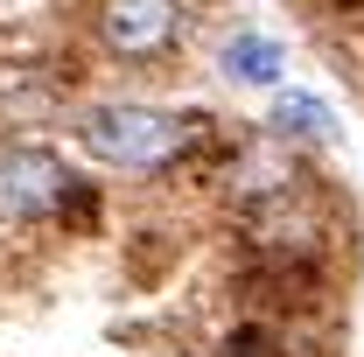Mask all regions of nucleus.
Returning <instances> with one entry per match:
<instances>
[{"label": "nucleus", "mask_w": 364, "mask_h": 357, "mask_svg": "<svg viewBox=\"0 0 364 357\" xmlns=\"http://www.w3.org/2000/svg\"><path fill=\"white\" fill-rule=\"evenodd\" d=\"M85 147L112 169H161L189 147V119L161 105H98L85 119Z\"/></svg>", "instance_id": "obj_1"}, {"label": "nucleus", "mask_w": 364, "mask_h": 357, "mask_svg": "<svg viewBox=\"0 0 364 357\" xmlns=\"http://www.w3.org/2000/svg\"><path fill=\"white\" fill-rule=\"evenodd\" d=\"M56 211H85V189L63 176L49 154H36V147L7 154L0 161V218L7 224H43Z\"/></svg>", "instance_id": "obj_2"}, {"label": "nucleus", "mask_w": 364, "mask_h": 357, "mask_svg": "<svg viewBox=\"0 0 364 357\" xmlns=\"http://www.w3.org/2000/svg\"><path fill=\"white\" fill-rule=\"evenodd\" d=\"M98 36L119 56H161L176 43V0H105L98 7Z\"/></svg>", "instance_id": "obj_3"}, {"label": "nucleus", "mask_w": 364, "mask_h": 357, "mask_svg": "<svg viewBox=\"0 0 364 357\" xmlns=\"http://www.w3.org/2000/svg\"><path fill=\"white\" fill-rule=\"evenodd\" d=\"M280 70H287V56L267 36H231L225 43V78H238V85H280Z\"/></svg>", "instance_id": "obj_4"}, {"label": "nucleus", "mask_w": 364, "mask_h": 357, "mask_svg": "<svg viewBox=\"0 0 364 357\" xmlns=\"http://www.w3.org/2000/svg\"><path fill=\"white\" fill-rule=\"evenodd\" d=\"M273 134H287V140H329L336 119H329V105L309 98V91H280V98H273Z\"/></svg>", "instance_id": "obj_5"}, {"label": "nucleus", "mask_w": 364, "mask_h": 357, "mask_svg": "<svg viewBox=\"0 0 364 357\" xmlns=\"http://www.w3.org/2000/svg\"><path fill=\"white\" fill-rule=\"evenodd\" d=\"M218 357H287V351H280V336H273V329H238Z\"/></svg>", "instance_id": "obj_6"}]
</instances>
